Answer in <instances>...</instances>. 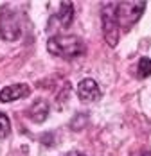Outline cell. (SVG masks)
<instances>
[{
	"label": "cell",
	"mask_w": 151,
	"mask_h": 156,
	"mask_svg": "<svg viewBox=\"0 0 151 156\" xmlns=\"http://www.w3.org/2000/svg\"><path fill=\"white\" fill-rule=\"evenodd\" d=\"M9 131H11V122H9V119H7L4 113H0V138H6V136L9 135Z\"/></svg>",
	"instance_id": "cell-9"
},
{
	"label": "cell",
	"mask_w": 151,
	"mask_h": 156,
	"mask_svg": "<svg viewBox=\"0 0 151 156\" xmlns=\"http://www.w3.org/2000/svg\"><path fill=\"white\" fill-rule=\"evenodd\" d=\"M146 2H115V20L119 29L128 32L142 16Z\"/></svg>",
	"instance_id": "cell-2"
},
{
	"label": "cell",
	"mask_w": 151,
	"mask_h": 156,
	"mask_svg": "<svg viewBox=\"0 0 151 156\" xmlns=\"http://www.w3.org/2000/svg\"><path fill=\"white\" fill-rule=\"evenodd\" d=\"M77 95L83 102H92V101H97L101 97V90L94 79H83L77 84Z\"/></svg>",
	"instance_id": "cell-5"
},
{
	"label": "cell",
	"mask_w": 151,
	"mask_h": 156,
	"mask_svg": "<svg viewBox=\"0 0 151 156\" xmlns=\"http://www.w3.org/2000/svg\"><path fill=\"white\" fill-rule=\"evenodd\" d=\"M47 48L50 54L65 58V59H72L87 52L83 40H79L77 36H52L47 41Z\"/></svg>",
	"instance_id": "cell-1"
},
{
	"label": "cell",
	"mask_w": 151,
	"mask_h": 156,
	"mask_svg": "<svg viewBox=\"0 0 151 156\" xmlns=\"http://www.w3.org/2000/svg\"><path fill=\"white\" fill-rule=\"evenodd\" d=\"M74 16V7L72 2H61L60 4V11L50 18V27H68Z\"/></svg>",
	"instance_id": "cell-6"
},
{
	"label": "cell",
	"mask_w": 151,
	"mask_h": 156,
	"mask_svg": "<svg viewBox=\"0 0 151 156\" xmlns=\"http://www.w3.org/2000/svg\"><path fill=\"white\" fill-rule=\"evenodd\" d=\"M137 76H138V77H149L151 76V59L149 58H142V59L138 61Z\"/></svg>",
	"instance_id": "cell-8"
},
{
	"label": "cell",
	"mask_w": 151,
	"mask_h": 156,
	"mask_svg": "<svg viewBox=\"0 0 151 156\" xmlns=\"http://www.w3.org/2000/svg\"><path fill=\"white\" fill-rule=\"evenodd\" d=\"M0 34L6 40H18L22 34V22L13 9H4L0 15Z\"/></svg>",
	"instance_id": "cell-4"
},
{
	"label": "cell",
	"mask_w": 151,
	"mask_h": 156,
	"mask_svg": "<svg viewBox=\"0 0 151 156\" xmlns=\"http://www.w3.org/2000/svg\"><path fill=\"white\" fill-rule=\"evenodd\" d=\"M101 18H103V34H105L106 43L110 47H115L119 43V34H121V29L115 20V2L105 4Z\"/></svg>",
	"instance_id": "cell-3"
},
{
	"label": "cell",
	"mask_w": 151,
	"mask_h": 156,
	"mask_svg": "<svg viewBox=\"0 0 151 156\" xmlns=\"http://www.w3.org/2000/svg\"><path fill=\"white\" fill-rule=\"evenodd\" d=\"M67 156H85V154H81V153H70V154H67Z\"/></svg>",
	"instance_id": "cell-10"
},
{
	"label": "cell",
	"mask_w": 151,
	"mask_h": 156,
	"mask_svg": "<svg viewBox=\"0 0 151 156\" xmlns=\"http://www.w3.org/2000/svg\"><path fill=\"white\" fill-rule=\"evenodd\" d=\"M31 94V88L25 83H16V84H9L0 92V101L2 102H13L20 97H27Z\"/></svg>",
	"instance_id": "cell-7"
},
{
	"label": "cell",
	"mask_w": 151,
	"mask_h": 156,
	"mask_svg": "<svg viewBox=\"0 0 151 156\" xmlns=\"http://www.w3.org/2000/svg\"><path fill=\"white\" fill-rule=\"evenodd\" d=\"M142 156H151V154H149V153H144V154H142Z\"/></svg>",
	"instance_id": "cell-11"
}]
</instances>
